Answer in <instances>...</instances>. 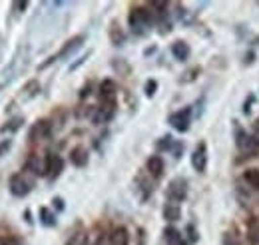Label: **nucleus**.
Segmentation results:
<instances>
[{
    "label": "nucleus",
    "instance_id": "obj_1",
    "mask_svg": "<svg viewBox=\"0 0 259 245\" xmlns=\"http://www.w3.org/2000/svg\"><path fill=\"white\" fill-rule=\"evenodd\" d=\"M62 168H64V161H62L60 155H56V153H48V155H46V159H44V174H46L50 180L58 178L60 172H62Z\"/></svg>",
    "mask_w": 259,
    "mask_h": 245
},
{
    "label": "nucleus",
    "instance_id": "obj_2",
    "mask_svg": "<svg viewBox=\"0 0 259 245\" xmlns=\"http://www.w3.org/2000/svg\"><path fill=\"white\" fill-rule=\"evenodd\" d=\"M190 120H192V110H190V108H184V110H180V112H176V114L169 116V124H171L178 132H188Z\"/></svg>",
    "mask_w": 259,
    "mask_h": 245
},
{
    "label": "nucleus",
    "instance_id": "obj_3",
    "mask_svg": "<svg viewBox=\"0 0 259 245\" xmlns=\"http://www.w3.org/2000/svg\"><path fill=\"white\" fill-rule=\"evenodd\" d=\"M167 195L169 199L174 201H182L186 195H188V182L182 180V178H176L169 182V187H167Z\"/></svg>",
    "mask_w": 259,
    "mask_h": 245
},
{
    "label": "nucleus",
    "instance_id": "obj_4",
    "mask_svg": "<svg viewBox=\"0 0 259 245\" xmlns=\"http://www.w3.org/2000/svg\"><path fill=\"white\" fill-rule=\"evenodd\" d=\"M192 166L195 168V172H199V174L205 172V168H207V148H205V144H199L195 148L194 155H192Z\"/></svg>",
    "mask_w": 259,
    "mask_h": 245
},
{
    "label": "nucleus",
    "instance_id": "obj_5",
    "mask_svg": "<svg viewBox=\"0 0 259 245\" xmlns=\"http://www.w3.org/2000/svg\"><path fill=\"white\" fill-rule=\"evenodd\" d=\"M10 191H12V195L22 197V195H26V193L30 191V184H28L20 174H16V176L10 178Z\"/></svg>",
    "mask_w": 259,
    "mask_h": 245
},
{
    "label": "nucleus",
    "instance_id": "obj_6",
    "mask_svg": "<svg viewBox=\"0 0 259 245\" xmlns=\"http://www.w3.org/2000/svg\"><path fill=\"white\" fill-rule=\"evenodd\" d=\"M237 146L247 153H255L259 152V140L253 136H247L243 132H239V140H237Z\"/></svg>",
    "mask_w": 259,
    "mask_h": 245
},
{
    "label": "nucleus",
    "instance_id": "obj_7",
    "mask_svg": "<svg viewBox=\"0 0 259 245\" xmlns=\"http://www.w3.org/2000/svg\"><path fill=\"white\" fill-rule=\"evenodd\" d=\"M110 245H130V235L126 227H116L110 233Z\"/></svg>",
    "mask_w": 259,
    "mask_h": 245
},
{
    "label": "nucleus",
    "instance_id": "obj_8",
    "mask_svg": "<svg viewBox=\"0 0 259 245\" xmlns=\"http://www.w3.org/2000/svg\"><path fill=\"white\" fill-rule=\"evenodd\" d=\"M70 159H72V164H74V166L84 168V166L88 164V152H86V148H82V146L74 148V150L70 152Z\"/></svg>",
    "mask_w": 259,
    "mask_h": 245
},
{
    "label": "nucleus",
    "instance_id": "obj_9",
    "mask_svg": "<svg viewBox=\"0 0 259 245\" xmlns=\"http://www.w3.org/2000/svg\"><path fill=\"white\" fill-rule=\"evenodd\" d=\"M82 42H84V36H76V38L68 40V42H66V46L60 50V54H58L56 58H50V62H54V60H58V58H64V56H68V54H70L72 50H76V48H78ZM50 62H48V64H50Z\"/></svg>",
    "mask_w": 259,
    "mask_h": 245
},
{
    "label": "nucleus",
    "instance_id": "obj_10",
    "mask_svg": "<svg viewBox=\"0 0 259 245\" xmlns=\"http://www.w3.org/2000/svg\"><path fill=\"white\" fill-rule=\"evenodd\" d=\"M148 20H150V12L144 10V8H136V10H132V14H130V24H132V26H140V24H144V22H148Z\"/></svg>",
    "mask_w": 259,
    "mask_h": 245
},
{
    "label": "nucleus",
    "instance_id": "obj_11",
    "mask_svg": "<svg viewBox=\"0 0 259 245\" xmlns=\"http://www.w3.org/2000/svg\"><path fill=\"white\" fill-rule=\"evenodd\" d=\"M148 172L152 174V176H156V178H160L163 174V159L160 155H152L150 159H148Z\"/></svg>",
    "mask_w": 259,
    "mask_h": 245
},
{
    "label": "nucleus",
    "instance_id": "obj_12",
    "mask_svg": "<svg viewBox=\"0 0 259 245\" xmlns=\"http://www.w3.org/2000/svg\"><path fill=\"white\" fill-rule=\"evenodd\" d=\"M171 54H174L178 60H186V58L190 56V46H188L186 42L178 40V42L171 44Z\"/></svg>",
    "mask_w": 259,
    "mask_h": 245
},
{
    "label": "nucleus",
    "instance_id": "obj_13",
    "mask_svg": "<svg viewBox=\"0 0 259 245\" xmlns=\"http://www.w3.org/2000/svg\"><path fill=\"white\" fill-rule=\"evenodd\" d=\"M163 217L167 219V221H178L180 217H182V210H180V206L178 203H165V208H163Z\"/></svg>",
    "mask_w": 259,
    "mask_h": 245
},
{
    "label": "nucleus",
    "instance_id": "obj_14",
    "mask_svg": "<svg viewBox=\"0 0 259 245\" xmlns=\"http://www.w3.org/2000/svg\"><path fill=\"white\" fill-rule=\"evenodd\" d=\"M163 235H165V241L169 245H186L182 233H180L178 229H174V227H167V229L163 231Z\"/></svg>",
    "mask_w": 259,
    "mask_h": 245
},
{
    "label": "nucleus",
    "instance_id": "obj_15",
    "mask_svg": "<svg viewBox=\"0 0 259 245\" xmlns=\"http://www.w3.org/2000/svg\"><path fill=\"white\" fill-rule=\"evenodd\" d=\"M243 180L249 184V187H253V189L259 191V170H255V168L247 170V172L243 174Z\"/></svg>",
    "mask_w": 259,
    "mask_h": 245
},
{
    "label": "nucleus",
    "instance_id": "obj_16",
    "mask_svg": "<svg viewBox=\"0 0 259 245\" xmlns=\"http://www.w3.org/2000/svg\"><path fill=\"white\" fill-rule=\"evenodd\" d=\"M40 217H42V223L44 225H54L56 223V217H54V214L48 208H42L40 210Z\"/></svg>",
    "mask_w": 259,
    "mask_h": 245
},
{
    "label": "nucleus",
    "instance_id": "obj_17",
    "mask_svg": "<svg viewBox=\"0 0 259 245\" xmlns=\"http://www.w3.org/2000/svg\"><path fill=\"white\" fill-rule=\"evenodd\" d=\"M156 88H158V82H156V80H150V82L146 84V94H148V96H154V94H156Z\"/></svg>",
    "mask_w": 259,
    "mask_h": 245
},
{
    "label": "nucleus",
    "instance_id": "obj_18",
    "mask_svg": "<svg viewBox=\"0 0 259 245\" xmlns=\"http://www.w3.org/2000/svg\"><path fill=\"white\" fill-rule=\"evenodd\" d=\"M0 245H20V241L14 239V237H2V239H0Z\"/></svg>",
    "mask_w": 259,
    "mask_h": 245
},
{
    "label": "nucleus",
    "instance_id": "obj_19",
    "mask_svg": "<svg viewBox=\"0 0 259 245\" xmlns=\"http://www.w3.org/2000/svg\"><path fill=\"white\" fill-rule=\"evenodd\" d=\"M8 148H10V140H6V142H2V144H0V153H4V152H6V150H8Z\"/></svg>",
    "mask_w": 259,
    "mask_h": 245
}]
</instances>
